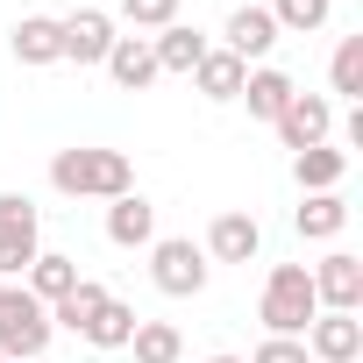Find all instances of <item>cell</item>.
<instances>
[{"instance_id": "6da1fadb", "label": "cell", "mask_w": 363, "mask_h": 363, "mask_svg": "<svg viewBox=\"0 0 363 363\" xmlns=\"http://www.w3.org/2000/svg\"><path fill=\"white\" fill-rule=\"evenodd\" d=\"M50 186L65 200H121V193H135V164L121 150H57Z\"/></svg>"}, {"instance_id": "7a4b0ae2", "label": "cell", "mask_w": 363, "mask_h": 363, "mask_svg": "<svg viewBox=\"0 0 363 363\" xmlns=\"http://www.w3.org/2000/svg\"><path fill=\"white\" fill-rule=\"evenodd\" d=\"M50 306L29 292V285H0V356L8 363H36L50 349Z\"/></svg>"}, {"instance_id": "3957f363", "label": "cell", "mask_w": 363, "mask_h": 363, "mask_svg": "<svg viewBox=\"0 0 363 363\" xmlns=\"http://www.w3.org/2000/svg\"><path fill=\"white\" fill-rule=\"evenodd\" d=\"M264 328L271 335H306L313 328V313H320V299H313V278H306V264H271V278H264Z\"/></svg>"}, {"instance_id": "277c9868", "label": "cell", "mask_w": 363, "mask_h": 363, "mask_svg": "<svg viewBox=\"0 0 363 363\" xmlns=\"http://www.w3.org/2000/svg\"><path fill=\"white\" fill-rule=\"evenodd\" d=\"M150 278L164 299H200L207 292V250L186 235H164V242H150Z\"/></svg>"}, {"instance_id": "5b68a950", "label": "cell", "mask_w": 363, "mask_h": 363, "mask_svg": "<svg viewBox=\"0 0 363 363\" xmlns=\"http://www.w3.org/2000/svg\"><path fill=\"white\" fill-rule=\"evenodd\" d=\"M306 278H313V299H320V313H356V306H363V257L335 250V257H320Z\"/></svg>"}, {"instance_id": "8992f818", "label": "cell", "mask_w": 363, "mask_h": 363, "mask_svg": "<svg viewBox=\"0 0 363 363\" xmlns=\"http://www.w3.org/2000/svg\"><path fill=\"white\" fill-rule=\"evenodd\" d=\"M57 36H65V57H72V65H107V50H114V15H107V8H72V15L57 22Z\"/></svg>"}, {"instance_id": "52a82bcc", "label": "cell", "mask_w": 363, "mask_h": 363, "mask_svg": "<svg viewBox=\"0 0 363 363\" xmlns=\"http://www.w3.org/2000/svg\"><path fill=\"white\" fill-rule=\"evenodd\" d=\"M328 128H335V107L320 100V93H292V107L278 114V143L299 157V150H313V143H328Z\"/></svg>"}, {"instance_id": "ba28073f", "label": "cell", "mask_w": 363, "mask_h": 363, "mask_svg": "<svg viewBox=\"0 0 363 363\" xmlns=\"http://www.w3.org/2000/svg\"><path fill=\"white\" fill-rule=\"evenodd\" d=\"M306 356H313V363H356V356H363V320H356V313H313Z\"/></svg>"}, {"instance_id": "9c48e42d", "label": "cell", "mask_w": 363, "mask_h": 363, "mask_svg": "<svg viewBox=\"0 0 363 363\" xmlns=\"http://www.w3.org/2000/svg\"><path fill=\"white\" fill-rule=\"evenodd\" d=\"M207 50H214V43H207L200 29H186V22H171V29H157V36H150L157 79H164V72H171V79H193V65H200Z\"/></svg>"}, {"instance_id": "30bf717a", "label": "cell", "mask_w": 363, "mask_h": 363, "mask_svg": "<svg viewBox=\"0 0 363 363\" xmlns=\"http://www.w3.org/2000/svg\"><path fill=\"white\" fill-rule=\"evenodd\" d=\"M107 242H121V250H150V242H157V207H150L143 193L107 200Z\"/></svg>"}, {"instance_id": "8fae6325", "label": "cell", "mask_w": 363, "mask_h": 363, "mask_svg": "<svg viewBox=\"0 0 363 363\" xmlns=\"http://www.w3.org/2000/svg\"><path fill=\"white\" fill-rule=\"evenodd\" d=\"M257 250H264L257 214H214V228H207V257L214 264H250Z\"/></svg>"}, {"instance_id": "7c38bea8", "label": "cell", "mask_w": 363, "mask_h": 363, "mask_svg": "<svg viewBox=\"0 0 363 363\" xmlns=\"http://www.w3.org/2000/svg\"><path fill=\"white\" fill-rule=\"evenodd\" d=\"M221 36H228L221 50H235V57L250 65V57H271V43H278V22H271V8H235Z\"/></svg>"}, {"instance_id": "4fadbf2b", "label": "cell", "mask_w": 363, "mask_h": 363, "mask_svg": "<svg viewBox=\"0 0 363 363\" xmlns=\"http://www.w3.org/2000/svg\"><path fill=\"white\" fill-rule=\"evenodd\" d=\"M292 93H299V86H292V79H285L278 65H257V72L242 79V100H250V121H278V114L292 107Z\"/></svg>"}, {"instance_id": "5bb4252c", "label": "cell", "mask_w": 363, "mask_h": 363, "mask_svg": "<svg viewBox=\"0 0 363 363\" xmlns=\"http://www.w3.org/2000/svg\"><path fill=\"white\" fill-rule=\"evenodd\" d=\"M342 171H349V150H335V143H313V150L292 157L299 193H335V186H342Z\"/></svg>"}, {"instance_id": "9a60e30c", "label": "cell", "mask_w": 363, "mask_h": 363, "mask_svg": "<svg viewBox=\"0 0 363 363\" xmlns=\"http://www.w3.org/2000/svg\"><path fill=\"white\" fill-rule=\"evenodd\" d=\"M15 57H22V65H65L57 15H22V22H15Z\"/></svg>"}, {"instance_id": "2e32d148", "label": "cell", "mask_w": 363, "mask_h": 363, "mask_svg": "<svg viewBox=\"0 0 363 363\" xmlns=\"http://www.w3.org/2000/svg\"><path fill=\"white\" fill-rule=\"evenodd\" d=\"M107 72H114V86H121V93H143V86L157 79L150 36H114V50H107Z\"/></svg>"}, {"instance_id": "e0dca14e", "label": "cell", "mask_w": 363, "mask_h": 363, "mask_svg": "<svg viewBox=\"0 0 363 363\" xmlns=\"http://www.w3.org/2000/svg\"><path fill=\"white\" fill-rule=\"evenodd\" d=\"M242 79H250V65H242L235 50H207V57L193 65V86H200L207 100H242Z\"/></svg>"}, {"instance_id": "ac0fdd59", "label": "cell", "mask_w": 363, "mask_h": 363, "mask_svg": "<svg viewBox=\"0 0 363 363\" xmlns=\"http://www.w3.org/2000/svg\"><path fill=\"white\" fill-rule=\"evenodd\" d=\"M292 221H299V235H306V242H335V235L349 228V200H342V193H306Z\"/></svg>"}, {"instance_id": "d6986e66", "label": "cell", "mask_w": 363, "mask_h": 363, "mask_svg": "<svg viewBox=\"0 0 363 363\" xmlns=\"http://www.w3.org/2000/svg\"><path fill=\"white\" fill-rule=\"evenodd\" d=\"M107 299H114L107 285H93V278H79V285H72V292H65V299L50 306V328H72V335H86V328L100 320V306H107Z\"/></svg>"}, {"instance_id": "ffe728a7", "label": "cell", "mask_w": 363, "mask_h": 363, "mask_svg": "<svg viewBox=\"0 0 363 363\" xmlns=\"http://www.w3.org/2000/svg\"><path fill=\"white\" fill-rule=\"evenodd\" d=\"M22 278H29V292H36L43 306H57V299L79 285V264H72V257H57V250H36V264H29Z\"/></svg>"}, {"instance_id": "44dd1931", "label": "cell", "mask_w": 363, "mask_h": 363, "mask_svg": "<svg viewBox=\"0 0 363 363\" xmlns=\"http://www.w3.org/2000/svg\"><path fill=\"white\" fill-rule=\"evenodd\" d=\"M128 349H135V363H178V356H186V342H178L171 320H135Z\"/></svg>"}, {"instance_id": "7402d4cb", "label": "cell", "mask_w": 363, "mask_h": 363, "mask_svg": "<svg viewBox=\"0 0 363 363\" xmlns=\"http://www.w3.org/2000/svg\"><path fill=\"white\" fill-rule=\"evenodd\" d=\"M128 335H135V306H121V299H107V306H100V320L86 328V342H93V349H128Z\"/></svg>"}, {"instance_id": "603a6c76", "label": "cell", "mask_w": 363, "mask_h": 363, "mask_svg": "<svg viewBox=\"0 0 363 363\" xmlns=\"http://www.w3.org/2000/svg\"><path fill=\"white\" fill-rule=\"evenodd\" d=\"M328 8H335V0H271V22H278V36H285V29L306 36V29L328 22Z\"/></svg>"}, {"instance_id": "cb8c5ba5", "label": "cell", "mask_w": 363, "mask_h": 363, "mask_svg": "<svg viewBox=\"0 0 363 363\" xmlns=\"http://www.w3.org/2000/svg\"><path fill=\"white\" fill-rule=\"evenodd\" d=\"M36 264V228H0V285Z\"/></svg>"}, {"instance_id": "d4e9b609", "label": "cell", "mask_w": 363, "mask_h": 363, "mask_svg": "<svg viewBox=\"0 0 363 363\" xmlns=\"http://www.w3.org/2000/svg\"><path fill=\"white\" fill-rule=\"evenodd\" d=\"M328 79H335V93H363V36H342V50H335V65H328Z\"/></svg>"}, {"instance_id": "484cf974", "label": "cell", "mask_w": 363, "mask_h": 363, "mask_svg": "<svg viewBox=\"0 0 363 363\" xmlns=\"http://www.w3.org/2000/svg\"><path fill=\"white\" fill-rule=\"evenodd\" d=\"M121 15H128L135 29H171V22H178V0H121Z\"/></svg>"}, {"instance_id": "4316f807", "label": "cell", "mask_w": 363, "mask_h": 363, "mask_svg": "<svg viewBox=\"0 0 363 363\" xmlns=\"http://www.w3.org/2000/svg\"><path fill=\"white\" fill-rule=\"evenodd\" d=\"M250 363H313V356H306V342H292V335H271V342H264Z\"/></svg>"}, {"instance_id": "83f0119b", "label": "cell", "mask_w": 363, "mask_h": 363, "mask_svg": "<svg viewBox=\"0 0 363 363\" xmlns=\"http://www.w3.org/2000/svg\"><path fill=\"white\" fill-rule=\"evenodd\" d=\"M0 228H36V200L29 193H0Z\"/></svg>"}, {"instance_id": "f1b7e54d", "label": "cell", "mask_w": 363, "mask_h": 363, "mask_svg": "<svg viewBox=\"0 0 363 363\" xmlns=\"http://www.w3.org/2000/svg\"><path fill=\"white\" fill-rule=\"evenodd\" d=\"M207 363H242V356H207Z\"/></svg>"}, {"instance_id": "f546056e", "label": "cell", "mask_w": 363, "mask_h": 363, "mask_svg": "<svg viewBox=\"0 0 363 363\" xmlns=\"http://www.w3.org/2000/svg\"><path fill=\"white\" fill-rule=\"evenodd\" d=\"M0 363H8V356H0Z\"/></svg>"}]
</instances>
